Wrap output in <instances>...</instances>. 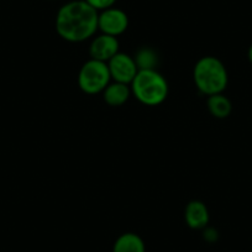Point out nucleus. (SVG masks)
<instances>
[{
	"instance_id": "1",
	"label": "nucleus",
	"mask_w": 252,
	"mask_h": 252,
	"mask_svg": "<svg viewBox=\"0 0 252 252\" xmlns=\"http://www.w3.org/2000/svg\"><path fill=\"white\" fill-rule=\"evenodd\" d=\"M99 13L86 0H74L58 10L56 31L68 42H83L98 30Z\"/></svg>"
},
{
	"instance_id": "2",
	"label": "nucleus",
	"mask_w": 252,
	"mask_h": 252,
	"mask_svg": "<svg viewBox=\"0 0 252 252\" xmlns=\"http://www.w3.org/2000/svg\"><path fill=\"white\" fill-rule=\"evenodd\" d=\"M193 78L199 92L208 96L222 93L229 82L224 63L213 56L202 57L195 63Z\"/></svg>"
},
{
	"instance_id": "3",
	"label": "nucleus",
	"mask_w": 252,
	"mask_h": 252,
	"mask_svg": "<svg viewBox=\"0 0 252 252\" xmlns=\"http://www.w3.org/2000/svg\"><path fill=\"white\" fill-rule=\"evenodd\" d=\"M130 88L140 103L149 106L159 105L168 95V83L156 69L137 72Z\"/></svg>"
},
{
	"instance_id": "4",
	"label": "nucleus",
	"mask_w": 252,
	"mask_h": 252,
	"mask_svg": "<svg viewBox=\"0 0 252 252\" xmlns=\"http://www.w3.org/2000/svg\"><path fill=\"white\" fill-rule=\"evenodd\" d=\"M111 77L106 62L89 60L78 73V86L86 94H98L110 83Z\"/></svg>"
},
{
	"instance_id": "5",
	"label": "nucleus",
	"mask_w": 252,
	"mask_h": 252,
	"mask_svg": "<svg viewBox=\"0 0 252 252\" xmlns=\"http://www.w3.org/2000/svg\"><path fill=\"white\" fill-rule=\"evenodd\" d=\"M106 64H108L111 79L119 83L131 84L139 72L134 57L123 52L116 53L113 58L106 62Z\"/></svg>"
},
{
	"instance_id": "6",
	"label": "nucleus",
	"mask_w": 252,
	"mask_h": 252,
	"mask_svg": "<svg viewBox=\"0 0 252 252\" xmlns=\"http://www.w3.org/2000/svg\"><path fill=\"white\" fill-rule=\"evenodd\" d=\"M129 26V18L125 11L116 8L103 10L98 16V29L101 33L118 37L124 33Z\"/></svg>"
},
{
	"instance_id": "7",
	"label": "nucleus",
	"mask_w": 252,
	"mask_h": 252,
	"mask_svg": "<svg viewBox=\"0 0 252 252\" xmlns=\"http://www.w3.org/2000/svg\"><path fill=\"white\" fill-rule=\"evenodd\" d=\"M119 52V41L114 36L101 35L93 38L91 46H89V55L92 60L108 62Z\"/></svg>"
},
{
	"instance_id": "8",
	"label": "nucleus",
	"mask_w": 252,
	"mask_h": 252,
	"mask_svg": "<svg viewBox=\"0 0 252 252\" xmlns=\"http://www.w3.org/2000/svg\"><path fill=\"white\" fill-rule=\"evenodd\" d=\"M186 222L190 229L202 230L205 229L209 222V212L207 205L200 200H192L186 207L184 213Z\"/></svg>"
},
{
	"instance_id": "9",
	"label": "nucleus",
	"mask_w": 252,
	"mask_h": 252,
	"mask_svg": "<svg viewBox=\"0 0 252 252\" xmlns=\"http://www.w3.org/2000/svg\"><path fill=\"white\" fill-rule=\"evenodd\" d=\"M130 94H131V88L129 84L119 83V82L109 83L103 91L104 100L110 106H121L129 100Z\"/></svg>"
},
{
	"instance_id": "10",
	"label": "nucleus",
	"mask_w": 252,
	"mask_h": 252,
	"mask_svg": "<svg viewBox=\"0 0 252 252\" xmlns=\"http://www.w3.org/2000/svg\"><path fill=\"white\" fill-rule=\"evenodd\" d=\"M113 252H146V246L137 234L125 232L114 242Z\"/></svg>"
},
{
	"instance_id": "11",
	"label": "nucleus",
	"mask_w": 252,
	"mask_h": 252,
	"mask_svg": "<svg viewBox=\"0 0 252 252\" xmlns=\"http://www.w3.org/2000/svg\"><path fill=\"white\" fill-rule=\"evenodd\" d=\"M208 110L214 118L217 119H225L231 114L232 104L227 96L224 94H214L208 98L207 101Z\"/></svg>"
},
{
	"instance_id": "12",
	"label": "nucleus",
	"mask_w": 252,
	"mask_h": 252,
	"mask_svg": "<svg viewBox=\"0 0 252 252\" xmlns=\"http://www.w3.org/2000/svg\"><path fill=\"white\" fill-rule=\"evenodd\" d=\"M134 61L139 71H145V69H156L159 58L155 50L150 47H142L135 53Z\"/></svg>"
},
{
	"instance_id": "13",
	"label": "nucleus",
	"mask_w": 252,
	"mask_h": 252,
	"mask_svg": "<svg viewBox=\"0 0 252 252\" xmlns=\"http://www.w3.org/2000/svg\"><path fill=\"white\" fill-rule=\"evenodd\" d=\"M86 1L96 11H103L109 8H113L114 4L116 3V0H86Z\"/></svg>"
},
{
	"instance_id": "14",
	"label": "nucleus",
	"mask_w": 252,
	"mask_h": 252,
	"mask_svg": "<svg viewBox=\"0 0 252 252\" xmlns=\"http://www.w3.org/2000/svg\"><path fill=\"white\" fill-rule=\"evenodd\" d=\"M219 237V234L213 227H205L204 229V239L209 242H215Z\"/></svg>"
},
{
	"instance_id": "15",
	"label": "nucleus",
	"mask_w": 252,
	"mask_h": 252,
	"mask_svg": "<svg viewBox=\"0 0 252 252\" xmlns=\"http://www.w3.org/2000/svg\"><path fill=\"white\" fill-rule=\"evenodd\" d=\"M249 60L252 64V45L250 46V48H249Z\"/></svg>"
}]
</instances>
